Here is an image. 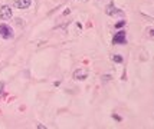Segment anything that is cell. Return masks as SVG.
I'll list each match as a JSON object with an SVG mask.
<instances>
[{"label":"cell","mask_w":154,"mask_h":129,"mask_svg":"<svg viewBox=\"0 0 154 129\" xmlns=\"http://www.w3.org/2000/svg\"><path fill=\"white\" fill-rule=\"evenodd\" d=\"M124 24H125V22H124V20H122V22H118V23L115 24V27H117V29H120V27H122V26H124Z\"/></svg>","instance_id":"obj_8"},{"label":"cell","mask_w":154,"mask_h":129,"mask_svg":"<svg viewBox=\"0 0 154 129\" xmlns=\"http://www.w3.org/2000/svg\"><path fill=\"white\" fill-rule=\"evenodd\" d=\"M107 15H110V16H120V15H122V12L120 10V9H115V6H114L113 3L110 4V6H107Z\"/></svg>","instance_id":"obj_4"},{"label":"cell","mask_w":154,"mask_h":129,"mask_svg":"<svg viewBox=\"0 0 154 129\" xmlns=\"http://www.w3.org/2000/svg\"><path fill=\"white\" fill-rule=\"evenodd\" d=\"M73 78L78 79V81H85V79L88 78V73L85 72L84 69H76V70L73 72Z\"/></svg>","instance_id":"obj_5"},{"label":"cell","mask_w":154,"mask_h":129,"mask_svg":"<svg viewBox=\"0 0 154 129\" xmlns=\"http://www.w3.org/2000/svg\"><path fill=\"white\" fill-rule=\"evenodd\" d=\"M0 36L3 39H10L13 37V29L9 26V24H0Z\"/></svg>","instance_id":"obj_1"},{"label":"cell","mask_w":154,"mask_h":129,"mask_svg":"<svg viewBox=\"0 0 154 129\" xmlns=\"http://www.w3.org/2000/svg\"><path fill=\"white\" fill-rule=\"evenodd\" d=\"M15 6L17 9H27L30 6V0H16L15 1Z\"/></svg>","instance_id":"obj_6"},{"label":"cell","mask_w":154,"mask_h":129,"mask_svg":"<svg viewBox=\"0 0 154 129\" xmlns=\"http://www.w3.org/2000/svg\"><path fill=\"white\" fill-rule=\"evenodd\" d=\"M12 17V9L9 6H0V19L9 20Z\"/></svg>","instance_id":"obj_3"},{"label":"cell","mask_w":154,"mask_h":129,"mask_svg":"<svg viewBox=\"0 0 154 129\" xmlns=\"http://www.w3.org/2000/svg\"><path fill=\"white\" fill-rule=\"evenodd\" d=\"M113 59L115 63H122V56H120V55H113Z\"/></svg>","instance_id":"obj_7"},{"label":"cell","mask_w":154,"mask_h":129,"mask_svg":"<svg viewBox=\"0 0 154 129\" xmlns=\"http://www.w3.org/2000/svg\"><path fill=\"white\" fill-rule=\"evenodd\" d=\"M113 43L114 45H127V39H125V32L120 30L115 33V36L113 37Z\"/></svg>","instance_id":"obj_2"},{"label":"cell","mask_w":154,"mask_h":129,"mask_svg":"<svg viewBox=\"0 0 154 129\" xmlns=\"http://www.w3.org/2000/svg\"><path fill=\"white\" fill-rule=\"evenodd\" d=\"M114 119H115V121H121V118H120V116H117V115H114Z\"/></svg>","instance_id":"obj_10"},{"label":"cell","mask_w":154,"mask_h":129,"mask_svg":"<svg viewBox=\"0 0 154 129\" xmlns=\"http://www.w3.org/2000/svg\"><path fill=\"white\" fill-rule=\"evenodd\" d=\"M3 89H4V83H3V82H0V96L3 95Z\"/></svg>","instance_id":"obj_9"}]
</instances>
